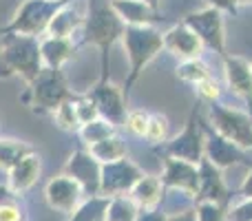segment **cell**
I'll list each match as a JSON object with an SVG mask.
<instances>
[{
	"instance_id": "1",
	"label": "cell",
	"mask_w": 252,
	"mask_h": 221,
	"mask_svg": "<svg viewBox=\"0 0 252 221\" xmlns=\"http://www.w3.org/2000/svg\"><path fill=\"white\" fill-rule=\"evenodd\" d=\"M82 29H84V42L100 49V56H102V78L100 80H106L109 49L118 40H122L126 25L120 20L115 9L111 7V0H87Z\"/></svg>"
},
{
	"instance_id": "2",
	"label": "cell",
	"mask_w": 252,
	"mask_h": 221,
	"mask_svg": "<svg viewBox=\"0 0 252 221\" xmlns=\"http://www.w3.org/2000/svg\"><path fill=\"white\" fill-rule=\"evenodd\" d=\"M44 69L42 56H40V40L29 35L9 33L2 35L0 44V78H22L31 84L38 73Z\"/></svg>"
},
{
	"instance_id": "3",
	"label": "cell",
	"mask_w": 252,
	"mask_h": 221,
	"mask_svg": "<svg viewBox=\"0 0 252 221\" xmlns=\"http://www.w3.org/2000/svg\"><path fill=\"white\" fill-rule=\"evenodd\" d=\"M122 44L126 58H128V78L124 82V97L128 100V93L133 84L139 80L142 71L157 58V53L164 49V38L157 29L151 27H126L122 33Z\"/></svg>"
},
{
	"instance_id": "4",
	"label": "cell",
	"mask_w": 252,
	"mask_h": 221,
	"mask_svg": "<svg viewBox=\"0 0 252 221\" xmlns=\"http://www.w3.org/2000/svg\"><path fill=\"white\" fill-rule=\"evenodd\" d=\"M73 93L69 91L64 75L60 69H49L44 66L38 73V78L31 84H27V93L22 95V102L35 113H49L51 115L62 102L71 100Z\"/></svg>"
},
{
	"instance_id": "5",
	"label": "cell",
	"mask_w": 252,
	"mask_h": 221,
	"mask_svg": "<svg viewBox=\"0 0 252 221\" xmlns=\"http://www.w3.org/2000/svg\"><path fill=\"white\" fill-rule=\"evenodd\" d=\"M71 0H25L16 13H13L11 22L7 27H0V35H29V38H38V35L47 33V27L51 18L60 7H64Z\"/></svg>"
},
{
	"instance_id": "6",
	"label": "cell",
	"mask_w": 252,
	"mask_h": 221,
	"mask_svg": "<svg viewBox=\"0 0 252 221\" xmlns=\"http://www.w3.org/2000/svg\"><path fill=\"white\" fill-rule=\"evenodd\" d=\"M210 122H213V128L219 135L237 144L241 151H252V115L239 109H232V106L213 102Z\"/></svg>"
},
{
	"instance_id": "7",
	"label": "cell",
	"mask_w": 252,
	"mask_h": 221,
	"mask_svg": "<svg viewBox=\"0 0 252 221\" xmlns=\"http://www.w3.org/2000/svg\"><path fill=\"white\" fill-rule=\"evenodd\" d=\"M184 25L190 27L197 33V38L204 42V47H210L215 53L226 56V27H223V11L215 7H206L199 11H192L184 18Z\"/></svg>"
},
{
	"instance_id": "8",
	"label": "cell",
	"mask_w": 252,
	"mask_h": 221,
	"mask_svg": "<svg viewBox=\"0 0 252 221\" xmlns=\"http://www.w3.org/2000/svg\"><path fill=\"white\" fill-rule=\"evenodd\" d=\"M144 177L142 168L133 164L130 159L111 161V164H102V182H100V195L104 197H115V195H126L133 190V186Z\"/></svg>"
},
{
	"instance_id": "9",
	"label": "cell",
	"mask_w": 252,
	"mask_h": 221,
	"mask_svg": "<svg viewBox=\"0 0 252 221\" xmlns=\"http://www.w3.org/2000/svg\"><path fill=\"white\" fill-rule=\"evenodd\" d=\"M204 142H206V135L197 126V109H195L190 113V117H188L182 133L175 135L168 142L166 153H168V157H175V159L199 164L204 159Z\"/></svg>"
},
{
	"instance_id": "10",
	"label": "cell",
	"mask_w": 252,
	"mask_h": 221,
	"mask_svg": "<svg viewBox=\"0 0 252 221\" xmlns=\"http://www.w3.org/2000/svg\"><path fill=\"white\" fill-rule=\"evenodd\" d=\"M64 175L73 177L80 184L82 192L87 197L100 195V182H102V164L91 155L89 151H78L69 157L64 166Z\"/></svg>"
},
{
	"instance_id": "11",
	"label": "cell",
	"mask_w": 252,
	"mask_h": 221,
	"mask_svg": "<svg viewBox=\"0 0 252 221\" xmlns=\"http://www.w3.org/2000/svg\"><path fill=\"white\" fill-rule=\"evenodd\" d=\"M159 179L164 188H173V190H179L188 197H197V192H199V164L166 157L164 173Z\"/></svg>"
},
{
	"instance_id": "12",
	"label": "cell",
	"mask_w": 252,
	"mask_h": 221,
	"mask_svg": "<svg viewBox=\"0 0 252 221\" xmlns=\"http://www.w3.org/2000/svg\"><path fill=\"white\" fill-rule=\"evenodd\" d=\"M89 97L93 100V104L97 106V113L100 117L109 120L111 124H124L126 120V97H124V91L120 87H115L113 82L109 80H100L95 89L87 93Z\"/></svg>"
},
{
	"instance_id": "13",
	"label": "cell",
	"mask_w": 252,
	"mask_h": 221,
	"mask_svg": "<svg viewBox=\"0 0 252 221\" xmlns=\"http://www.w3.org/2000/svg\"><path fill=\"white\" fill-rule=\"evenodd\" d=\"M82 188L69 175H58L44 188V197H47V204L53 210H60V213L71 215L80 204H82Z\"/></svg>"
},
{
	"instance_id": "14",
	"label": "cell",
	"mask_w": 252,
	"mask_h": 221,
	"mask_svg": "<svg viewBox=\"0 0 252 221\" xmlns=\"http://www.w3.org/2000/svg\"><path fill=\"white\" fill-rule=\"evenodd\" d=\"M161 38H164V49L168 53H173L175 58H179V60H195V58L201 56V49H204V42H201L199 38H197V33L190 29V27H186L182 22V25H175L170 27L166 33H161Z\"/></svg>"
},
{
	"instance_id": "15",
	"label": "cell",
	"mask_w": 252,
	"mask_h": 221,
	"mask_svg": "<svg viewBox=\"0 0 252 221\" xmlns=\"http://www.w3.org/2000/svg\"><path fill=\"white\" fill-rule=\"evenodd\" d=\"M204 157L208 161H213L217 168H230V166L239 164L244 159V151L237 144H232L230 139H226L223 135H219L217 130H210L206 135L204 142Z\"/></svg>"
},
{
	"instance_id": "16",
	"label": "cell",
	"mask_w": 252,
	"mask_h": 221,
	"mask_svg": "<svg viewBox=\"0 0 252 221\" xmlns=\"http://www.w3.org/2000/svg\"><path fill=\"white\" fill-rule=\"evenodd\" d=\"M223 73L232 93L252 106V64L241 56H223Z\"/></svg>"
},
{
	"instance_id": "17",
	"label": "cell",
	"mask_w": 252,
	"mask_h": 221,
	"mask_svg": "<svg viewBox=\"0 0 252 221\" xmlns=\"http://www.w3.org/2000/svg\"><path fill=\"white\" fill-rule=\"evenodd\" d=\"M199 201H215V204H223L228 199V188L221 177V168L204 159L199 161V192H197Z\"/></svg>"
},
{
	"instance_id": "18",
	"label": "cell",
	"mask_w": 252,
	"mask_h": 221,
	"mask_svg": "<svg viewBox=\"0 0 252 221\" xmlns=\"http://www.w3.org/2000/svg\"><path fill=\"white\" fill-rule=\"evenodd\" d=\"M40 56H42L44 66H49V69H62L75 56L73 38L44 35V38H40Z\"/></svg>"
},
{
	"instance_id": "19",
	"label": "cell",
	"mask_w": 252,
	"mask_h": 221,
	"mask_svg": "<svg viewBox=\"0 0 252 221\" xmlns=\"http://www.w3.org/2000/svg\"><path fill=\"white\" fill-rule=\"evenodd\" d=\"M111 7L126 27H151L155 22V7L144 0H111Z\"/></svg>"
},
{
	"instance_id": "20",
	"label": "cell",
	"mask_w": 252,
	"mask_h": 221,
	"mask_svg": "<svg viewBox=\"0 0 252 221\" xmlns=\"http://www.w3.org/2000/svg\"><path fill=\"white\" fill-rule=\"evenodd\" d=\"M40 170H42L40 157L35 155V153H29V155L22 157V159L9 170V188H11L13 192H18V195L29 190V188L38 182Z\"/></svg>"
},
{
	"instance_id": "21",
	"label": "cell",
	"mask_w": 252,
	"mask_h": 221,
	"mask_svg": "<svg viewBox=\"0 0 252 221\" xmlns=\"http://www.w3.org/2000/svg\"><path fill=\"white\" fill-rule=\"evenodd\" d=\"M84 22V13L73 9L69 2L64 7H60L56 11V16L51 18L47 27V33L44 35H56V38H73V31L78 27H82Z\"/></svg>"
},
{
	"instance_id": "22",
	"label": "cell",
	"mask_w": 252,
	"mask_h": 221,
	"mask_svg": "<svg viewBox=\"0 0 252 221\" xmlns=\"http://www.w3.org/2000/svg\"><path fill=\"white\" fill-rule=\"evenodd\" d=\"M161 179L159 177H151V175H144L137 184L130 190V197L135 199V204L142 210H155V206L159 204L161 199Z\"/></svg>"
},
{
	"instance_id": "23",
	"label": "cell",
	"mask_w": 252,
	"mask_h": 221,
	"mask_svg": "<svg viewBox=\"0 0 252 221\" xmlns=\"http://www.w3.org/2000/svg\"><path fill=\"white\" fill-rule=\"evenodd\" d=\"M142 213L135 199L130 195H115L109 197V208H106V221H135Z\"/></svg>"
},
{
	"instance_id": "24",
	"label": "cell",
	"mask_w": 252,
	"mask_h": 221,
	"mask_svg": "<svg viewBox=\"0 0 252 221\" xmlns=\"http://www.w3.org/2000/svg\"><path fill=\"white\" fill-rule=\"evenodd\" d=\"M89 153H91L100 164H111V161H118V159H122V157H126V144L122 142V137L111 135V137L89 146Z\"/></svg>"
},
{
	"instance_id": "25",
	"label": "cell",
	"mask_w": 252,
	"mask_h": 221,
	"mask_svg": "<svg viewBox=\"0 0 252 221\" xmlns=\"http://www.w3.org/2000/svg\"><path fill=\"white\" fill-rule=\"evenodd\" d=\"M106 208H109V197L95 195L78 206L71 213L69 221H106Z\"/></svg>"
},
{
	"instance_id": "26",
	"label": "cell",
	"mask_w": 252,
	"mask_h": 221,
	"mask_svg": "<svg viewBox=\"0 0 252 221\" xmlns=\"http://www.w3.org/2000/svg\"><path fill=\"white\" fill-rule=\"evenodd\" d=\"M33 153V148L27 146L20 139H0V170H11L22 157Z\"/></svg>"
},
{
	"instance_id": "27",
	"label": "cell",
	"mask_w": 252,
	"mask_h": 221,
	"mask_svg": "<svg viewBox=\"0 0 252 221\" xmlns=\"http://www.w3.org/2000/svg\"><path fill=\"white\" fill-rule=\"evenodd\" d=\"M78 133H80V137H82V142L87 144V146H93V144H97V142H102V139L115 135V124H111V122L104 120V117H97V120L84 124Z\"/></svg>"
},
{
	"instance_id": "28",
	"label": "cell",
	"mask_w": 252,
	"mask_h": 221,
	"mask_svg": "<svg viewBox=\"0 0 252 221\" xmlns=\"http://www.w3.org/2000/svg\"><path fill=\"white\" fill-rule=\"evenodd\" d=\"M51 117H53V122H56L58 128H62V130L73 133V130L82 128L80 117H78V111H75V104H73V97H71V100H66V102H62V104L51 113Z\"/></svg>"
},
{
	"instance_id": "29",
	"label": "cell",
	"mask_w": 252,
	"mask_h": 221,
	"mask_svg": "<svg viewBox=\"0 0 252 221\" xmlns=\"http://www.w3.org/2000/svg\"><path fill=\"white\" fill-rule=\"evenodd\" d=\"M175 73H177V78L182 80V82H188V84H199V82H204L206 78H213L208 66H206L199 58H195V60H184L182 64L177 66Z\"/></svg>"
},
{
	"instance_id": "30",
	"label": "cell",
	"mask_w": 252,
	"mask_h": 221,
	"mask_svg": "<svg viewBox=\"0 0 252 221\" xmlns=\"http://www.w3.org/2000/svg\"><path fill=\"white\" fill-rule=\"evenodd\" d=\"M146 139L151 144H161L168 139V120L161 113H153L148 120V128H146Z\"/></svg>"
},
{
	"instance_id": "31",
	"label": "cell",
	"mask_w": 252,
	"mask_h": 221,
	"mask_svg": "<svg viewBox=\"0 0 252 221\" xmlns=\"http://www.w3.org/2000/svg\"><path fill=\"white\" fill-rule=\"evenodd\" d=\"M195 213L197 221H228V213L223 210V204H215V201H199Z\"/></svg>"
},
{
	"instance_id": "32",
	"label": "cell",
	"mask_w": 252,
	"mask_h": 221,
	"mask_svg": "<svg viewBox=\"0 0 252 221\" xmlns=\"http://www.w3.org/2000/svg\"><path fill=\"white\" fill-rule=\"evenodd\" d=\"M148 120H151V113L137 109V111H128V113H126L124 124H126V128H128L133 135H137V137H146Z\"/></svg>"
},
{
	"instance_id": "33",
	"label": "cell",
	"mask_w": 252,
	"mask_h": 221,
	"mask_svg": "<svg viewBox=\"0 0 252 221\" xmlns=\"http://www.w3.org/2000/svg\"><path fill=\"white\" fill-rule=\"evenodd\" d=\"M73 104H75V111H78L80 124H82V126L100 117V113H97V106L93 104V100H91V97H89V95L73 97Z\"/></svg>"
},
{
	"instance_id": "34",
	"label": "cell",
	"mask_w": 252,
	"mask_h": 221,
	"mask_svg": "<svg viewBox=\"0 0 252 221\" xmlns=\"http://www.w3.org/2000/svg\"><path fill=\"white\" fill-rule=\"evenodd\" d=\"M195 89L201 100H206V102H215L219 97V84H217V80H213V78H206L204 82L195 84Z\"/></svg>"
},
{
	"instance_id": "35",
	"label": "cell",
	"mask_w": 252,
	"mask_h": 221,
	"mask_svg": "<svg viewBox=\"0 0 252 221\" xmlns=\"http://www.w3.org/2000/svg\"><path fill=\"white\" fill-rule=\"evenodd\" d=\"M228 221H252V197H246L241 204L228 213Z\"/></svg>"
},
{
	"instance_id": "36",
	"label": "cell",
	"mask_w": 252,
	"mask_h": 221,
	"mask_svg": "<svg viewBox=\"0 0 252 221\" xmlns=\"http://www.w3.org/2000/svg\"><path fill=\"white\" fill-rule=\"evenodd\" d=\"M20 208L18 204H9V206H0V221H20Z\"/></svg>"
},
{
	"instance_id": "37",
	"label": "cell",
	"mask_w": 252,
	"mask_h": 221,
	"mask_svg": "<svg viewBox=\"0 0 252 221\" xmlns=\"http://www.w3.org/2000/svg\"><path fill=\"white\" fill-rule=\"evenodd\" d=\"M206 2H208V7H215V9H219V11H230V13L237 11L235 0H206Z\"/></svg>"
},
{
	"instance_id": "38",
	"label": "cell",
	"mask_w": 252,
	"mask_h": 221,
	"mask_svg": "<svg viewBox=\"0 0 252 221\" xmlns=\"http://www.w3.org/2000/svg\"><path fill=\"white\" fill-rule=\"evenodd\" d=\"M18 192H13L9 186H0V206H9V204H18Z\"/></svg>"
},
{
	"instance_id": "39",
	"label": "cell",
	"mask_w": 252,
	"mask_h": 221,
	"mask_svg": "<svg viewBox=\"0 0 252 221\" xmlns=\"http://www.w3.org/2000/svg\"><path fill=\"white\" fill-rule=\"evenodd\" d=\"M135 221H166V215L157 213V210H144Z\"/></svg>"
},
{
	"instance_id": "40",
	"label": "cell",
	"mask_w": 252,
	"mask_h": 221,
	"mask_svg": "<svg viewBox=\"0 0 252 221\" xmlns=\"http://www.w3.org/2000/svg\"><path fill=\"white\" fill-rule=\"evenodd\" d=\"M166 221H197V213L195 210H184V213H177V215L166 217Z\"/></svg>"
},
{
	"instance_id": "41",
	"label": "cell",
	"mask_w": 252,
	"mask_h": 221,
	"mask_svg": "<svg viewBox=\"0 0 252 221\" xmlns=\"http://www.w3.org/2000/svg\"><path fill=\"white\" fill-rule=\"evenodd\" d=\"M241 195H244V197H252V168L248 170L244 184H241Z\"/></svg>"
},
{
	"instance_id": "42",
	"label": "cell",
	"mask_w": 252,
	"mask_h": 221,
	"mask_svg": "<svg viewBox=\"0 0 252 221\" xmlns=\"http://www.w3.org/2000/svg\"><path fill=\"white\" fill-rule=\"evenodd\" d=\"M237 2V7H239V4H252V0H235Z\"/></svg>"
},
{
	"instance_id": "43",
	"label": "cell",
	"mask_w": 252,
	"mask_h": 221,
	"mask_svg": "<svg viewBox=\"0 0 252 221\" xmlns=\"http://www.w3.org/2000/svg\"><path fill=\"white\" fill-rule=\"evenodd\" d=\"M144 2H148V4H153V7H157V0H144Z\"/></svg>"
}]
</instances>
